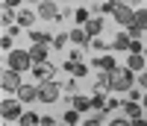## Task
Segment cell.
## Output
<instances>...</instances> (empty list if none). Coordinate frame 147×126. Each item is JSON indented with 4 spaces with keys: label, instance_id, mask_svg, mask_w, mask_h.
Instances as JSON below:
<instances>
[{
    "label": "cell",
    "instance_id": "cell-1",
    "mask_svg": "<svg viewBox=\"0 0 147 126\" xmlns=\"http://www.w3.org/2000/svg\"><path fill=\"white\" fill-rule=\"evenodd\" d=\"M109 88H112V91H129V88H132V70L129 68L127 70L115 68L112 70V79H109Z\"/></svg>",
    "mask_w": 147,
    "mask_h": 126
},
{
    "label": "cell",
    "instance_id": "cell-2",
    "mask_svg": "<svg viewBox=\"0 0 147 126\" xmlns=\"http://www.w3.org/2000/svg\"><path fill=\"white\" fill-rule=\"evenodd\" d=\"M30 65H32V56H30V50H12V53H9V68H15L18 73L30 70Z\"/></svg>",
    "mask_w": 147,
    "mask_h": 126
},
{
    "label": "cell",
    "instance_id": "cell-3",
    "mask_svg": "<svg viewBox=\"0 0 147 126\" xmlns=\"http://www.w3.org/2000/svg\"><path fill=\"white\" fill-rule=\"evenodd\" d=\"M38 100H41V103H56V100H59V85H53L50 79H44L38 85Z\"/></svg>",
    "mask_w": 147,
    "mask_h": 126
},
{
    "label": "cell",
    "instance_id": "cell-4",
    "mask_svg": "<svg viewBox=\"0 0 147 126\" xmlns=\"http://www.w3.org/2000/svg\"><path fill=\"white\" fill-rule=\"evenodd\" d=\"M0 85H3V91H18V88H21L18 70H15V68H9V70L3 73V79H0Z\"/></svg>",
    "mask_w": 147,
    "mask_h": 126
},
{
    "label": "cell",
    "instance_id": "cell-5",
    "mask_svg": "<svg viewBox=\"0 0 147 126\" xmlns=\"http://www.w3.org/2000/svg\"><path fill=\"white\" fill-rule=\"evenodd\" d=\"M115 21L121 27H132V21H136V12L127 9V6H115Z\"/></svg>",
    "mask_w": 147,
    "mask_h": 126
},
{
    "label": "cell",
    "instance_id": "cell-6",
    "mask_svg": "<svg viewBox=\"0 0 147 126\" xmlns=\"http://www.w3.org/2000/svg\"><path fill=\"white\" fill-rule=\"evenodd\" d=\"M47 50H50V47H47V41H35V44L30 47V56H32V62H38V65H41V62L47 59Z\"/></svg>",
    "mask_w": 147,
    "mask_h": 126
},
{
    "label": "cell",
    "instance_id": "cell-7",
    "mask_svg": "<svg viewBox=\"0 0 147 126\" xmlns=\"http://www.w3.org/2000/svg\"><path fill=\"white\" fill-rule=\"evenodd\" d=\"M38 15H41L44 21H56V18H59V9H56V3L50 0V3H41V6H38Z\"/></svg>",
    "mask_w": 147,
    "mask_h": 126
},
{
    "label": "cell",
    "instance_id": "cell-8",
    "mask_svg": "<svg viewBox=\"0 0 147 126\" xmlns=\"http://www.w3.org/2000/svg\"><path fill=\"white\" fill-rule=\"evenodd\" d=\"M18 100H24V103L38 100V88H32V85H21V88H18Z\"/></svg>",
    "mask_w": 147,
    "mask_h": 126
},
{
    "label": "cell",
    "instance_id": "cell-9",
    "mask_svg": "<svg viewBox=\"0 0 147 126\" xmlns=\"http://www.w3.org/2000/svg\"><path fill=\"white\" fill-rule=\"evenodd\" d=\"M3 117H9V120L21 117V106L18 103H3Z\"/></svg>",
    "mask_w": 147,
    "mask_h": 126
},
{
    "label": "cell",
    "instance_id": "cell-10",
    "mask_svg": "<svg viewBox=\"0 0 147 126\" xmlns=\"http://www.w3.org/2000/svg\"><path fill=\"white\" fill-rule=\"evenodd\" d=\"M100 29H103V18H91L88 23H85V32H88V38H91V35H97Z\"/></svg>",
    "mask_w": 147,
    "mask_h": 126
},
{
    "label": "cell",
    "instance_id": "cell-11",
    "mask_svg": "<svg viewBox=\"0 0 147 126\" xmlns=\"http://www.w3.org/2000/svg\"><path fill=\"white\" fill-rule=\"evenodd\" d=\"M127 68H129V70H144V56H141V53H132L129 62H127Z\"/></svg>",
    "mask_w": 147,
    "mask_h": 126
},
{
    "label": "cell",
    "instance_id": "cell-12",
    "mask_svg": "<svg viewBox=\"0 0 147 126\" xmlns=\"http://www.w3.org/2000/svg\"><path fill=\"white\" fill-rule=\"evenodd\" d=\"M109 79H112V70H109V73H100V76H97L94 91H106V88H109Z\"/></svg>",
    "mask_w": 147,
    "mask_h": 126
},
{
    "label": "cell",
    "instance_id": "cell-13",
    "mask_svg": "<svg viewBox=\"0 0 147 126\" xmlns=\"http://www.w3.org/2000/svg\"><path fill=\"white\" fill-rule=\"evenodd\" d=\"M71 41L74 44H85V41H88V32H85V29H74L71 32Z\"/></svg>",
    "mask_w": 147,
    "mask_h": 126
},
{
    "label": "cell",
    "instance_id": "cell-14",
    "mask_svg": "<svg viewBox=\"0 0 147 126\" xmlns=\"http://www.w3.org/2000/svg\"><path fill=\"white\" fill-rule=\"evenodd\" d=\"M97 68H103V70H115L118 65H115L112 56H103V59H97Z\"/></svg>",
    "mask_w": 147,
    "mask_h": 126
},
{
    "label": "cell",
    "instance_id": "cell-15",
    "mask_svg": "<svg viewBox=\"0 0 147 126\" xmlns=\"http://www.w3.org/2000/svg\"><path fill=\"white\" fill-rule=\"evenodd\" d=\"M129 41H132L129 35H124V32H121L118 38H115V50H129Z\"/></svg>",
    "mask_w": 147,
    "mask_h": 126
},
{
    "label": "cell",
    "instance_id": "cell-16",
    "mask_svg": "<svg viewBox=\"0 0 147 126\" xmlns=\"http://www.w3.org/2000/svg\"><path fill=\"white\" fill-rule=\"evenodd\" d=\"M74 109H77V111L91 109V100H85V97H74Z\"/></svg>",
    "mask_w": 147,
    "mask_h": 126
},
{
    "label": "cell",
    "instance_id": "cell-17",
    "mask_svg": "<svg viewBox=\"0 0 147 126\" xmlns=\"http://www.w3.org/2000/svg\"><path fill=\"white\" fill-rule=\"evenodd\" d=\"M21 123H24V126H30V123H41V117L32 115V111H24V115H21Z\"/></svg>",
    "mask_w": 147,
    "mask_h": 126
},
{
    "label": "cell",
    "instance_id": "cell-18",
    "mask_svg": "<svg viewBox=\"0 0 147 126\" xmlns=\"http://www.w3.org/2000/svg\"><path fill=\"white\" fill-rule=\"evenodd\" d=\"M124 111H127V117H141L138 103H127V106H124Z\"/></svg>",
    "mask_w": 147,
    "mask_h": 126
},
{
    "label": "cell",
    "instance_id": "cell-19",
    "mask_svg": "<svg viewBox=\"0 0 147 126\" xmlns=\"http://www.w3.org/2000/svg\"><path fill=\"white\" fill-rule=\"evenodd\" d=\"M132 23L144 32V29H147V12H136V21H132Z\"/></svg>",
    "mask_w": 147,
    "mask_h": 126
},
{
    "label": "cell",
    "instance_id": "cell-20",
    "mask_svg": "<svg viewBox=\"0 0 147 126\" xmlns=\"http://www.w3.org/2000/svg\"><path fill=\"white\" fill-rule=\"evenodd\" d=\"M35 76H38V79L44 82V79H50V70H47L44 65H38V68H35Z\"/></svg>",
    "mask_w": 147,
    "mask_h": 126
},
{
    "label": "cell",
    "instance_id": "cell-21",
    "mask_svg": "<svg viewBox=\"0 0 147 126\" xmlns=\"http://www.w3.org/2000/svg\"><path fill=\"white\" fill-rule=\"evenodd\" d=\"M77 120H80V111H77V109H71L68 115H65V123H71V126H74Z\"/></svg>",
    "mask_w": 147,
    "mask_h": 126
},
{
    "label": "cell",
    "instance_id": "cell-22",
    "mask_svg": "<svg viewBox=\"0 0 147 126\" xmlns=\"http://www.w3.org/2000/svg\"><path fill=\"white\" fill-rule=\"evenodd\" d=\"M91 106H94V109H103V106H106V100H103V91H97V97L91 100Z\"/></svg>",
    "mask_w": 147,
    "mask_h": 126
},
{
    "label": "cell",
    "instance_id": "cell-23",
    "mask_svg": "<svg viewBox=\"0 0 147 126\" xmlns=\"http://www.w3.org/2000/svg\"><path fill=\"white\" fill-rule=\"evenodd\" d=\"M18 23H21V27H32V15H27V12L18 15Z\"/></svg>",
    "mask_w": 147,
    "mask_h": 126
},
{
    "label": "cell",
    "instance_id": "cell-24",
    "mask_svg": "<svg viewBox=\"0 0 147 126\" xmlns=\"http://www.w3.org/2000/svg\"><path fill=\"white\" fill-rule=\"evenodd\" d=\"M30 38H32V41H47V35L38 32V29H32V32H30Z\"/></svg>",
    "mask_w": 147,
    "mask_h": 126
},
{
    "label": "cell",
    "instance_id": "cell-25",
    "mask_svg": "<svg viewBox=\"0 0 147 126\" xmlns=\"http://www.w3.org/2000/svg\"><path fill=\"white\" fill-rule=\"evenodd\" d=\"M100 120H103V115H94V117H88V120H82V123H88V126H97Z\"/></svg>",
    "mask_w": 147,
    "mask_h": 126
},
{
    "label": "cell",
    "instance_id": "cell-26",
    "mask_svg": "<svg viewBox=\"0 0 147 126\" xmlns=\"http://www.w3.org/2000/svg\"><path fill=\"white\" fill-rule=\"evenodd\" d=\"M65 41H68V35H59V38L53 41V47H56V50H59V47H65Z\"/></svg>",
    "mask_w": 147,
    "mask_h": 126
},
{
    "label": "cell",
    "instance_id": "cell-27",
    "mask_svg": "<svg viewBox=\"0 0 147 126\" xmlns=\"http://www.w3.org/2000/svg\"><path fill=\"white\" fill-rule=\"evenodd\" d=\"M0 47H3V50H12V38H9V35H3V41H0Z\"/></svg>",
    "mask_w": 147,
    "mask_h": 126
},
{
    "label": "cell",
    "instance_id": "cell-28",
    "mask_svg": "<svg viewBox=\"0 0 147 126\" xmlns=\"http://www.w3.org/2000/svg\"><path fill=\"white\" fill-rule=\"evenodd\" d=\"M129 50H132V53H141V50H144V47H141L138 41H129Z\"/></svg>",
    "mask_w": 147,
    "mask_h": 126
},
{
    "label": "cell",
    "instance_id": "cell-29",
    "mask_svg": "<svg viewBox=\"0 0 147 126\" xmlns=\"http://www.w3.org/2000/svg\"><path fill=\"white\" fill-rule=\"evenodd\" d=\"M3 3H6V6H18V0H3Z\"/></svg>",
    "mask_w": 147,
    "mask_h": 126
},
{
    "label": "cell",
    "instance_id": "cell-30",
    "mask_svg": "<svg viewBox=\"0 0 147 126\" xmlns=\"http://www.w3.org/2000/svg\"><path fill=\"white\" fill-rule=\"evenodd\" d=\"M109 3H115V6H124V0H109Z\"/></svg>",
    "mask_w": 147,
    "mask_h": 126
},
{
    "label": "cell",
    "instance_id": "cell-31",
    "mask_svg": "<svg viewBox=\"0 0 147 126\" xmlns=\"http://www.w3.org/2000/svg\"><path fill=\"white\" fill-rule=\"evenodd\" d=\"M129 3H138V0H129Z\"/></svg>",
    "mask_w": 147,
    "mask_h": 126
},
{
    "label": "cell",
    "instance_id": "cell-32",
    "mask_svg": "<svg viewBox=\"0 0 147 126\" xmlns=\"http://www.w3.org/2000/svg\"><path fill=\"white\" fill-rule=\"evenodd\" d=\"M32 3H35V0H32Z\"/></svg>",
    "mask_w": 147,
    "mask_h": 126
}]
</instances>
